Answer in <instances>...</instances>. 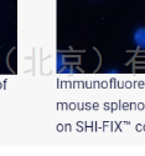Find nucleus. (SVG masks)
<instances>
[{
    "label": "nucleus",
    "instance_id": "f257e3e1",
    "mask_svg": "<svg viewBox=\"0 0 145 156\" xmlns=\"http://www.w3.org/2000/svg\"><path fill=\"white\" fill-rule=\"evenodd\" d=\"M133 40L138 48L145 49V28H139L134 31Z\"/></svg>",
    "mask_w": 145,
    "mask_h": 156
}]
</instances>
